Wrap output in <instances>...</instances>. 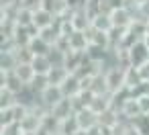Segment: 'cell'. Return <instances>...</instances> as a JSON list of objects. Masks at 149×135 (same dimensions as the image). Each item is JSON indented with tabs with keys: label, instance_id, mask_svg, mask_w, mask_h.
I'll use <instances>...</instances> for the list:
<instances>
[{
	"label": "cell",
	"instance_id": "6da1fadb",
	"mask_svg": "<svg viewBox=\"0 0 149 135\" xmlns=\"http://www.w3.org/2000/svg\"><path fill=\"white\" fill-rule=\"evenodd\" d=\"M106 84H108V92L110 94L120 92L125 88V70H120V68L108 70L106 72Z\"/></svg>",
	"mask_w": 149,
	"mask_h": 135
},
{
	"label": "cell",
	"instance_id": "7a4b0ae2",
	"mask_svg": "<svg viewBox=\"0 0 149 135\" xmlns=\"http://www.w3.org/2000/svg\"><path fill=\"white\" fill-rule=\"evenodd\" d=\"M39 98H41V102H43L47 108H53V106H57L61 100H65V94H63L61 86H49Z\"/></svg>",
	"mask_w": 149,
	"mask_h": 135
},
{
	"label": "cell",
	"instance_id": "3957f363",
	"mask_svg": "<svg viewBox=\"0 0 149 135\" xmlns=\"http://www.w3.org/2000/svg\"><path fill=\"white\" fill-rule=\"evenodd\" d=\"M53 21H55V17L47 8H39V10L33 13V27L39 29V33L49 29V27H53Z\"/></svg>",
	"mask_w": 149,
	"mask_h": 135
},
{
	"label": "cell",
	"instance_id": "277c9868",
	"mask_svg": "<svg viewBox=\"0 0 149 135\" xmlns=\"http://www.w3.org/2000/svg\"><path fill=\"white\" fill-rule=\"evenodd\" d=\"M19 125H21V129H23L27 135H33V133H37V131L43 127V119H41L39 115H35V113H29Z\"/></svg>",
	"mask_w": 149,
	"mask_h": 135
},
{
	"label": "cell",
	"instance_id": "5b68a950",
	"mask_svg": "<svg viewBox=\"0 0 149 135\" xmlns=\"http://www.w3.org/2000/svg\"><path fill=\"white\" fill-rule=\"evenodd\" d=\"M72 74H70V70L65 68V66H59V68H51V72L47 74V78H49V84L51 86H63L65 82H68V78H70Z\"/></svg>",
	"mask_w": 149,
	"mask_h": 135
},
{
	"label": "cell",
	"instance_id": "8992f818",
	"mask_svg": "<svg viewBox=\"0 0 149 135\" xmlns=\"http://www.w3.org/2000/svg\"><path fill=\"white\" fill-rule=\"evenodd\" d=\"M31 66H33V70H35L37 76H47L51 72V68H53L47 55H35L33 62H31Z\"/></svg>",
	"mask_w": 149,
	"mask_h": 135
},
{
	"label": "cell",
	"instance_id": "52a82bcc",
	"mask_svg": "<svg viewBox=\"0 0 149 135\" xmlns=\"http://www.w3.org/2000/svg\"><path fill=\"white\" fill-rule=\"evenodd\" d=\"M92 29H94V31H100V33H110V31L114 29L110 15H98V17L92 21Z\"/></svg>",
	"mask_w": 149,
	"mask_h": 135
},
{
	"label": "cell",
	"instance_id": "ba28073f",
	"mask_svg": "<svg viewBox=\"0 0 149 135\" xmlns=\"http://www.w3.org/2000/svg\"><path fill=\"white\" fill-rule=\"evenodd\" d=\"M15 74L25 82V86H31V84H33V80H35V76H37L31 64H21V66L15 70Z\"/></svg>",
	"mask_w": 149,
	"mask_h": 135
},
{
	"label": "cell",
	"instance_id": "9c48e42d",
	"mask_svg": "<svg viewBox=\"0 0 149 135\" xmlns=\"http://www.w3.org/2000/svg\"><path fill=\"white\" fill-rule=\"evenodd\" d=\"M29 49H31L33 55H47V53L51 51V45H47L41 37H35V39L29 43Z\"/></svg>",
	"mask_w": 149,
	"mask_h": 135
},
{
	"label": "cell",
	"instance_id": "30bf717a",
	"mask_svg": "<svg viewBox=\"0 0 149 135\" xmlns=\"http://www.w3.org/2000/svg\"><path fill=\"white\" fill-rule=\"evenodd\" d=\"M137 102H139L141 115H147V117H149V94H143V96H139V98H137Z\"/></svg>",
	"mask_w": 149,
	"mask_h": 135
}]
</instances>
